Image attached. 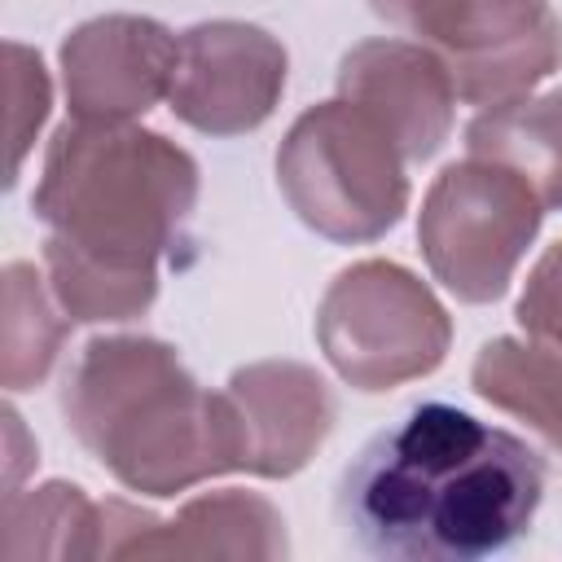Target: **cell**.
I'll return each mask as SVG.
<instances>
[{
	"mask_svg": "<svg viewBox=\"0 0 562 562\" xmlns=\"http://www.w3.org/2000/svg\"><path fill=\"white\" fill-rule=\"evenodd\" d=\"M0 558H101V505L75 483H44L35 492H9L0 514Z\"/></svg>",
	"mask_w": 562,
	"mask_h": 562,
	"instance_id": "9a60e30c",
	"label": "cell"
},
{
	"mask_svg": "<svg viewBox=\"0 0 562 562\" xmlns=\"http://www.w3.org/2000/svg\"><path fill=\"white\" fill-rule=\"evenodd\" d=\"M470 386L479 400L514 413L562 461V351L536 338H492L479 347Z\"/></svg>",
	"mask_w": 562,
	"mask_h": 562,
	"instance_id": "5bb4252c",
	"label": "cell"
},
{
	"mask_svg": "<svg viewBox=\"0 0 562 562\" xmlns=\"http://www.w3.org/2000/svg\"><path fill=\"white\" fill-rule=\"evenodd\" d=\"M465 154L509 167L544 211H562V92L483 105L465 127Z\"/></svg>",
	"mask_w": 562,
	"mask_h": 562,
	"instance_id": "4fadbf2b",
	"label": "cell"
},
{
	"mask_svg": "<svg viewBox=\"0 0 562 562\" xmlns=\"http://www.w3.org/2000/svg\"><path fill=\"white\" fill-rule=\"evenodd\" d=\"M198 202V162L158 132L70 119L53 132L31 211L48 224V290L70 321H132Z\"/></svg>",
	"mask_w": 562,
	"mask_h": 562,
	"instance_id": "7a4b0ae2",
	"label": "cell"
},
{
	"mask_svg": "<svg viewBox=\"0 0 562 562\" xmlns=\"http://www.w3.org/2000/svg\"><path fill=\"white\" fill-rule=\"evenodd\" d=\"M369 9L426 44L470 105L522 97L562 61V18L549 0H369Z\"/></svg>",
	"mask_w": 562,
	"mask_h": 562,
	"instance_id": "52a82bcc",
	"label": "cell"
},
{
	"mask_svg": "<svg viewBox=\"0 0 562 562\" xmlns=\"http://www.w3.org/2000/svg\"><path fill=\"white\" fill-rule=\"evenodd\" d=\"M176 79L167 105L202 136H241L268 123L285 92V48L255 22H198L176 35Z\"/></svg>",
	"mask_w": 562,
	"mask_h": 562,
	"instance_id": "ba28073f",
	"label": "cell"
},
{
	"mask_svg": "<svg viewBox=\"0 0 562 562\" xmlns=\"http://www.w3.org/2000/svg\"><path fill=\"white\" fill-rule=\"evenodd\" d=\"M4 57H9V75H4V123H9V176L4 184L18 180V167L31 149V136L40 132L44 114H48V75H44V61L40 53L22 48V44H4Z\"/></svg>",
	"mask_w": 562,
	"mask_h": 562,
	"instance_id": "e0dca14e",
	"label": "cell"
},
{
	"mask_svg": "<svg viewBox=\"0 0 562 562\" xmlns=\"http://www.w3.org/2000/svg\"><path fill=\"white\" fill-rule=\"evenodd\" d=\"M338 97L373 114L404 162H426L452 132L457 88L448 66L417 40H364L338 61Z\"/></svg>",
	"mask_w": 562,
	"mask_h": 562,
	"instance_id": "7c38bea8",
	"label": "cell"
},
{
	"mask_svg": "<svg viewBox=\"0 0 562 562\" xmlns=\"http://www.w3.org/2000/svg\"><path fill=\"white\" fill-rule=\"evenodd\" d=\"M277 184L290 211L338 246L378 241L408 211L400 145L347 97L321 101L290 123L277 149Z\"/></svg>",
	"mask_w": 562,
	"mask_h": 562,
	"instance_id": "277c9868",
	"label": "cell"
},
{
	"mask_svg": "<svg viewBox=\"0 0 562 562\" xmlns=\"http://www.w3.org/2000/svg\"><path fill=\"white\" fill-rule=\"evenodd\" d=\"M514 316H518V325L527 329V338H536V342L562 351V241H553V246L536 259V268H531L527 285H522V299H518V312H514Z\"/></svg>",
	"mask_w": 562,
	"mask_h": 562,
	"instance_id": "ac0fdd59",
	"label": "cell"
},
{
	"mask_svg": "<svg viewBox=\"0 0 562 562\" xmlns=\"http://www.w3.org/2000/svg\"><path fill=\"white\" fill-rule=\"evenodd\" d=\"M544 501L540 452L448 400L382 426L342 470L338 522L386 562H479L527 540Z\"/></svg>",
	"mask_w": 562,
	"mask_h": 562,
	"instance_id": "6da1fadb",
	"label": "cell"
},
{
	"mask_svg": "<svg viewBox=\"0 0 562 562\" xmlns=\"http://www.w3.org/2000/svg\"><path fill=\"white\" fill-rule=\"evenodd\" d=\"M61 417L127 492L176 496L237 470L228 395L206 391L176 347L145 334L92 338L66 369Z\"/></svg>",
	"mask_w": 562,
	"mask_h": 562,
	"instance_id": "3957f363",
	"label": "cell"
},
{
	"mask_svg": "<svg viewBox=\"0 0 562 562\" xmlns=\"http://www.w3.org/2000/svg\"><path fill=\"white\" fill-rule=\"evenodd\" d=\"M544 220L540 198L501 162L465 154L426 189L417 241L435 281L461 303H496Z\"/></svg>",
	"mask_w": 562,
	"mask_h": 562,
	"instance_id": "8992f818",
	"label": "cell"
},
{
	"mask_svg": "<svg viewBox=\"0 0 562 562\" xmlns=\"http://www.w3.org/2000/svg\"><path fill=\"white\" fill-rule=\"evenodd\" d=\"M180 40L136 13H105L75 26L61 44V83L75 119L127 123L154 110L176 79Z\"/></svg>",
	"mask_w": 562,
	"mask_h": 562,
	"instance_id": "9c48e42d",
	"label": "cell"
},
{
	"mask_svg": "<svg viewBox=\"0 0 562 562\" xmlns=\"http://www.w3.org/2000/svg\"><path fill=\"white\" fill-rule=\"evenodd\" d=\"M237 422V470L259 479L299 474L334 430V395L325 378L299 360H259L224 386Z\"/></svg>",
	"mask_w": 562,
	"mask_h": 562,
	"instance_id": "8fae6325",
	"label": "cell"
},
{
	"mask_svg": "<svg viewBox=\"0 0 562 562\" xmlns=\"http://www.w3.org/2000/svg\"><path fill=\"white\" fill-rule=\"evenodd\" d=\"M66 321L53 312L40 272L22 259H13L4 268V356H0V382L4 391H31L48 378L61 338H66Z\"/></svg>",
	"mask_w": 562,
	"mask_h": 562,
	"instance_id": "2e32d148",
	"label": "cell"
},
{
	"mask_svg": "<svg viewBox=\"0 0 562 562\" xmlns=\"http://www.w3.org/2000/svg\"><path fill=\"white\" fill-rule=\"evenodd\" d=\"M105 558H281L290 553L281 514L255 492H206L176 518H154L127 501H101Z\"/></svg>",
	"mask_w": 562,
	"mask_h": 562,
	"instance_id": "30bf717a",
	"label": "cell"
},
{
	"mask_svg": "<svg viewBox=\"0 0 562 562\" xmlns=\"http://www.w3.org/2000/svg\"><path fill=\"white\" fill-rule=\"evenodd\" d=\"M316 342L342 382L373 395L435 373L448 356L452 321L408 268L360 259L329 281L316 307Z\"/></svg>",
	"mask_w": 562,
	"mask_h": 562,
	"instance_id": "5b68a950",
	"label": "cell"
}]
</instances>
